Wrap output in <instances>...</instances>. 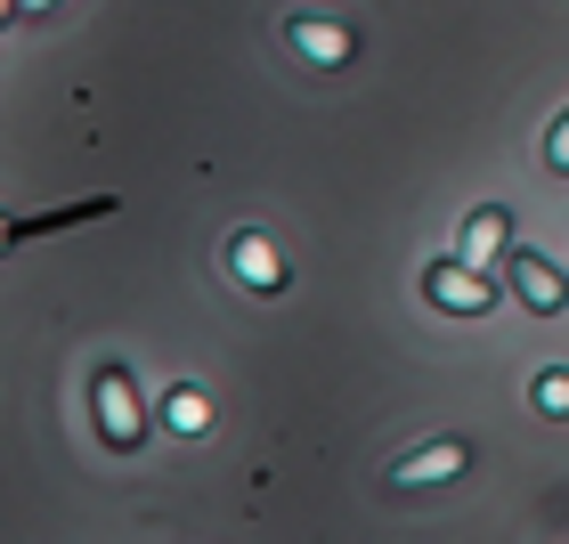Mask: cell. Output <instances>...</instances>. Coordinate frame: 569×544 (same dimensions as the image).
I'll use <instances>...</instances> for the list:
<instances>
[{
  "instance_id": "obj_1",
  "label": "cell",
  "mask_w": 569,
  "mask_h": 544,
  "mask_svg": "<svg viewBox=\"0 0 569 544\" xmlns=\"http://www.w3.org/2000/svg\"><path fill=\"white\" fill-rule=\"evenodd\" d=\"M90 406H98V439H107L114 455H131L139 439H147V406H139L131 366H98L90 374Z\"/></svg>"
},
{
  "instance_id": "obj_5",
  "label": "cell",
  "mask_w": 569,
  "mask_h": 544,
  "mask_svg": "<svg viewBox=\"0 0 569 544\" xmlns=\"http://www.w3.org/2000/svg\"><path fill=\"white\" fill-rule=\"evenodd\" d=\"M228 276L244 284V293H284V261H277V244L261 236V228H237V236H228Z\"/></svg>"
},
{
  "instance_id": "obj_12",
  "label": "cell",
  "mask_w": 569,
  "mask_h": 544,
  "mask_svg": "<svg viewBox=\"0 0 569 544\" xmlns=\"http://www.w3.org/2000/svg\"><path fill=\"white\" fill-rule=\"evenodd\" d=\"M9 244H17V220H0V252H9Z\"/></svg>"
},
{
  "instance_id": "obj_3",
  "label": "cell",
  "mask_w": 569,
  "mask_h": 544,
  "mask_svg": "<svg viewBox=\"0 0 569 544\" xmlns=\"http://www.w3.org/2000/svg\"><path fill=\"white\" fill-rule=\"evenodd\" d=\"M505 284L537 309V318H561V309H569V276L546 261V252H529V244H512V252H505Z\"/></svg>"
},
{
  "instance_id": "obj_8",
  "label": "cell",
  "mask_w": 569,
  "mask_h": 544,
  "mask_svg": "<svg viewBox=\"0 0 569 544\" xmlns=\"http://www.w3.org/2000/svg\"><path fill=\"white\" fill-rule=\"evenodd\" d=\"M163 423H171L179 439H203V431H212V399H203L196 382H179V391L163 399Z\"/></svg>"
},
{
  "instance_id": "obj_7",
  "label": "cell",
  "mask_w": 569,
  "mask_h": 544,
  "mask_svg": "<svg viewBox=\"0 0 569 544\" xmlns=\"http://www.w3.org/2000/svg\"><path fill=\"white\" fill-rule=\"evenodd\" d=\"M463 261H472V269H505V252H512V212H505V203H480V212L472 220H463Z\"/></svg>"
},
{
  "instance_id": "obj_10",
  "label": "cell",
  "mask_w": 569,
  "mask_h": 544,
  "mask_svg": "<svg viewBox=\"0 0 569 544\" xmlns=\"http://www.w3.org/2000/svg\"><path fill=\"white\" fill-rule=\"evenodd\" d=\"M546 171H561V179H569V114L553 122V139H546Z\"/></svg>"
},
{
  "instance_id": "obj_4",
  "label": "cell",
  "mask_w": 569,
  "mask_h": 544,
  "mask_svg": "<svg viewBox=\"0 0 569 544\" xmlns=\"http://www.w3.org/2000/svg\"><path fill=\"white\" fill-rule=\"evenodd\" d=\"M284 41H293L309 66H350V58H358V33H350L342 17H318V9L284 17Z\"/></svg>"
},
{
  "instance_id": "obj_2",
  "label": "cell",
  "mask_w": 569,
  "mask_h": 544,
  "mask_svg": "<svg viewBox=\"0 0 569 544\" xmlns=\"http://www.w3.org/2000/svg\"><path fill=\"white\" fill-rule=\"evenodd\" d=\"M423 293H431V309H448V318H488V309H497V284L463 261V252H456V261H431Z\"/></svg>"
},
{
  "instance_id": "obj_9",
  "label": "cell",
  "mask_w": 569,
  "mask_h": 544,
  "mask_svg": "<svg viewBox=\"0 0 569 544\" xmlns=\"http://www.w3.org/2000/svg\"><path fill=\"white\" fill-rule=\"evenodd\" d=\"M529 399H537V414H546V423H569V366H546Z\"/></svg>"
},
{
  "instance_id": "obj_6",
  "label": "cell",
  "mask_w": 569,
  "mask_h": 544,
  "mask_svg": "<svg viewBox=\"0 0 569 544\" xmlns=\"http://www.w3.org/2000/svg\"><path fill=\"white\" fill-rule=\"evenodd\" d=\"M463 463H472V447H463V439H431V447H416V455L391 463V487H439V480H456Z\"/></svg>"
},
{
  "instance_id": "obj_11",
  "label": "cell",
  "mask_w": 569,
  "mask_h": 544,
  "mask_svg": "<svg viewBox=\"0 0 569 544\" xmlns=\"http://www.w3.org/2000/svg\"><path fill=\"white\" fill-rule=\"evenodd\" d=\"M17 9H24V17H41V9H58V0H17Z\"/></svg>"
},
{
  "instance_id": "obj_13",
  "label": "cell",
  "mask_w": 569,
  "mask_h": 544,
  "mask_svg": "<svg viewBox=\"0 0 569 544\" xmlns=\"http://www.w3.org/2000/svg\"><path fill=\"white\" fill-rule=\"evenodd\" d=\"M0 17H9V0H0Z\"/></svg>"
}]
</instances>
